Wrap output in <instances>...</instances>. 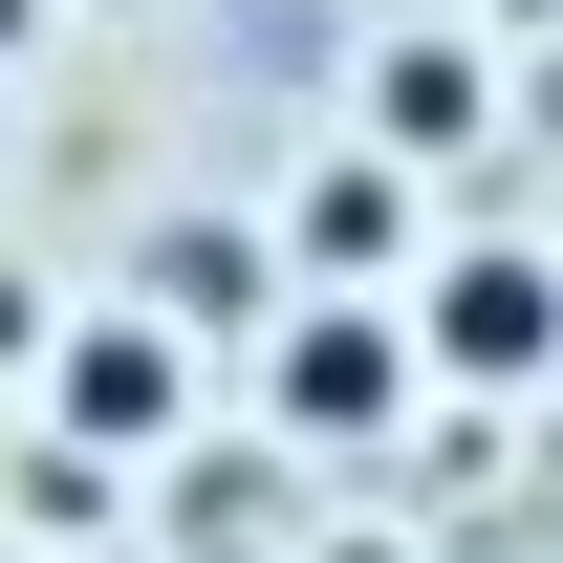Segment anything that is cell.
Masks as SVG:
<instances>
[{
  "label": "cell",
  "instance_id": "obj_2",
  "mask_svg": "<svg viewBox=\"0 0 563 563\" xmlns=\"http://www.w3.org/2000/svg\"><path fill=\"white\" fill-rule=\"evenodd\" d=\"M261 412H282V433H325V455H368V433L412 412V325H390L368 282H325V303L261 347Z\"/></svg>",
  "mask_w": 563,
  "mask_h": 563
},
{
  "label": "cell",
  "instance_id": "obj_3",
  "mask_svg": "<svg viewBox=\"0 0 563 563\" xmlns=\"http://www.w3.org/2000/svg\"><path fill=\"white\" fill-rule=\"evenodd\" d=\"M477 131H498V44H455V22L368 44V152H390V174H455Z\"/></svg>",
  "mask_w": 563,
  "mask_h": 563
},
{
  "label": "cell",
  "instance_id": "obj_6",
  "mask_svg": "<svg viewBox=\"0 0 563 563\" xmlns=\"http://www.w3.org/2000/svg\"><path fill=\"white\" fill-rule=\"evenodd\" d=\"M152 303H174V325H239V303H261V239H239V217H174V239H152Z\"/></svg>",
  "mask_w": 563,
  "mask_h": 563
},
{
  "label": "cell",
  "instance_id": "obj_1",
  "mask_svg": "<svg viewBox=\"0 0 563 563\" xmlns=\"http://www.w3.org/2000/svg\"><path fill=\"white\" fill-rule=\"evenodd\" d=\"M390 325H412L433 390H542V368H563V261H542V239H455V261H412Z\"/></svg>",
  "mask_w": 563,
  "mask_h": 563
},
{
  "label": "cell",
  "instance_id": "obj_5",
  "mask_svg": "<svg viewBox=\"0 0 563 563\" xmlns=\"http://www.w3.org/2000/svg\"><path fill=\"white\" fill-rule=\"evenodd\" d=\"M390 239H412V174H390V152H347V174H303V196H282V261H325V282H368Z\"/></svg>",
  "mask_w": 563,
  "mask_h": 563
},
{
  "label": "cell",
  "instance_id": "obj_4",
  "mask_svg": "<svg viewBox=\"0 0 563 563\" xmlns=\"http://www.w3.org/2000/svg\"><path fill=\"white\" fill-rule=\"evenodd\" d=\"M174 390H196V368H174V303H109V325L66 347V433H131V455H152Z\"/></svg>",
  "mask_w": 563,
  "mask_h": 563
}]
</instances>
